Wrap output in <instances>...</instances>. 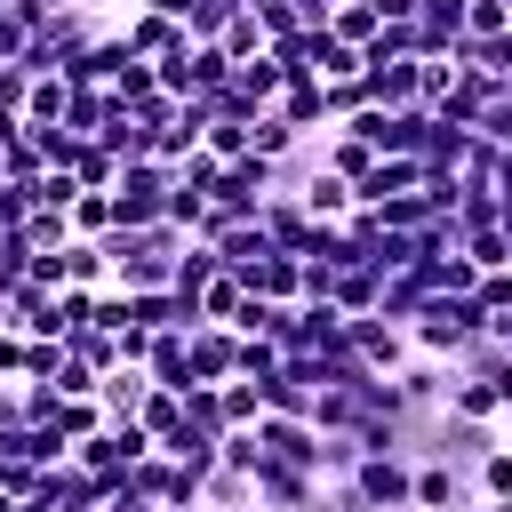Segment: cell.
I'll use <instances>...</instances> for the list:
<instances>
[{
	"mask_svg": "<svg viewBox=\"0 0 512 512\" xmlns=\"http://www.w3.org/2000/svg\"><path fill=\"white\" fill-rule=\"evenodd\" d=\"M216 256H224L232 272H248L256 256H272V232H264V216H240V224H224V232H216Z\"/></svg>",
	"mask_w": 512,
	"mask_h": 512,
	"instance_id": "15",
	"label": "cell"
},
{
	"mask_svg": "<svg viewBox=\"0 0 512 512\" xmlns=\"http://www.w3.org/2000/svg\"><path fill=\"white\" fill-rule=\"evenodd\" d=\"M416 72H424V104H432V112H440V96H448V88L464 80V64H456V56H424Z\"/></svg>",
	"mask_w": 512,
	"mask_h": 512,
	"instance_id": "29",
	"label": "cell"
},
{
	"mask_svg": "<svg viewBox=\"0 0 512 512\" xmlns=\"http://www.w3.org/2000/svg\"><path fill=\"white\" fill-rule=\"evenodd\" d=\"M80 192H88V184H80V176H72V168H48V176H40V184H32V208H72V200H80Z\"/></svg>",
	"mask_w": 512,
	"mask_h": 512,
	"instance_id": "27",
	"label": "cell"
},
{
	"mask_svg": "<svg viewBox=\"0 0 512 512\" xmlns=\"http://www.w3.org/2000/svg\"><path fill=\"white\" fill-rule=\"evenodd\" d=\"M144 368H152V384H168V392H192V328H168V336H152Z\"/></svg>",
	"mask_w": 512,
	"mask_h": 512,
	"instance_id": "11",
	"label": "cell"
},
{
	"mask_svg": "<svg viewBox=\"0 0 512 512\" xmlns=\"http://www.w3.org/2000/svg\"><path fill=\"white\" fill-rule=\"evenodd\" d=\"M496 32H512L504 0H464V40H496Z\"/></svg>",
	"mask_w": 512,
	"mask_h": 512,
	"instance_id": "28",
	"label": "cell"
},
{
	"mask_svg": "<svg viewBox=\"0 0 512 512\" xmlns=\"http://www.w3.org/2000/svg\"><path fill=\"white\" fill-rule=\"evenodd\" d=\"M120 32H128V48H136V56H152V64H160V56H176V48H192L184 16H160V8H128V24H120Z\"/></svg>",
	"mask_w": 512,
	"mask_h": 512,
	"instance_id": "7",
	"label": "cell"
},
{
	"mask_svg": "<svg viewBox=\"0 0 512 512\" xmlns=\"http://www.w3.org/2000/svg\"><path fill=\"white\" fill-rule=\"evenodd\" d=\"M16 232H24V240H32V256H40V248H64V240H72V216H64V208H32Z\"/></svg>",
	"mask_w": 512,
	"mask_h": 512,
	"instance_id": "25",
	"label": "cell"
},
{
	"mask_svg": "<svg viewBox=\"0 0 512 512\" xmlns=\"http://www.w3.org/2000/svg\"><path fill=\"white\" fill-rule=\"evenodd\" d=\"M240 376V336L224 320H192V384H224Z\"/></svg>",
	"mask_w": 512,
	"mask_h": 512,
	"instance_id": "6",
	"label": "cell"
},
{
	"mask_svg": "<svg viewBox=\"0 0 512 512\" xmlns=\"http://www.w3.org/2000/svg\"><path fill=\"white\" fill-rule=\"evenodd\" d=\"M216 160H248V120H208V136H200Z\"/></svg>",
	"mask_w": 512,
	"mask_h": 512,
	"instance_id": "30",
	"label": "cell"
},
{
	"mask_svg": "<svg viewBox=\"0 0 512 512\" xmlns=\"http://www.w3.org/2000/svg\"><path fill=\"white\" fill-rule=\"evenodd\" d=\"M320 160H328L336 176H352V184H360V176L376 168V144H360L352 128H328V136H320Z\"/></svg>",
	"mask_w": 512,
	"mask_h": 512,
	"instance_id": "19",
	"label": "cell"
},
{
	"mask_svg": "<svg viewBox=\"0 0 512 512\" xmlns=\"http://www.w3.org/2000/svg\"><path fill=\"white\" fill-rule=\"evenodd\" d=\"M480 328H488V312H480V296H424V312L408 320V344L456 368V352H464V344H472Z\"/></svg>",
	"mask_w": 512,
	"mask_h": 512,
	"instance_id": "1",
	"label": "cell"
},
{
	"mask_svg": "<svg viewBox=\"0 0 512 512\" xmlns=\"http://www.w3.org/2000/svg\"><path fill=\"white\" fill-rule=\"evenodd\" d=\"M240 8H248V0H240Z\"/></svg>",
	"mask_w": 512,
	"mask_h": 512,
	"instance_id": "45",
	"label": "cell"
},
{
	"mask_svg": "<svg viewBox=\"0 0 512 512\" xmlns=\"http://www.w3.org/2000/svg\"><path fill=\"white\" fill-rule=\"evenodd\" d=\"M64 216H72V240H104V232L120 224V208H112V192H80V200H72Z\"/></svg>",
	"mask_w": 512,
	"mask_h": 512,
	"instance_id": "21",
	"label": "cell"
},
{
	"mask_svg": "<svg viewBox=\"0 0 512 512\" xmlns=\"http://www.w3.org/2000/svg\"><path fill=\"white\" fill-rule=\"evenodd\" d=\"M360 104H368V88H360V80H328V128H344Z\"/></svg>",
	"mask_w": 512,
	"mask_h": 512,
	"instance_id": "34",
	"label": "cell"
},
{
	"mask_svg": "<svg viewBox=\"0 0 512 512\" xmlns=\"http://www.w3.org/2000/svg\"><path fill=\"white\" fill-rule=\"evenodd\" d=\"M304 208H312V216H320V224H344V216H352V208H360V192H352V176H336V168H328V160H320V168H312V176H304Z\"/></svg>",
	"mask_w": 512,
	"mask_h": 512,
	"instance_id": "10",
	"label": "cell"
},
{
	"mask_svg": "<svg viewBox=\"0 0 512 512\" xmlns=\"http://www.w3.org/2000/svg\"><path fill=\"white\" fill-rule=\"evenodd\" d=\"M248 8H264V0H248Z\"/></svg>",
	"mask_w": 512,
	"mask_h": 512,
	"instance_id": "43",
	"label": "cell"
},
{
	"mask_svg": "<svg viewBox=\"0 0 512 512\" xmlns=\"http://www.w3.org/2000/svg\"><path fill=\"white\" fill-rule=\"evenodd\" d=\"M240 304H248V280H240V272L224 264V272H216V280L200 288V320H224V328H232V312H240Z\"/></svg>",
	"mask_w": 512,
	"mask_h": 512,
	"instance_id": "22",
	"label": "cell"
},
{
	"mask_svg": "<svg viewBox=\"0 0 512 512\" xmlns=\"http://www.w3.org/2000/svg\"><path fill=\"white\" fill-rule=\"evenodd\" d=\"M168 512H208V504H200V496H192V504H168Z\"/></svg>",
	"mask_w": 512,
	"mask_h": 512,
	"instance_id": "41",
	"label": "cell"
},
{
	"mask_svg": "<svg viewBox=\"0 0 512 512\" xmlns=\"http://www.w3.org/2000/svg\"><path fill=\"white\" fill-rule=\"evenodd\" d=\"M504 16H512V0H504Z\"/></svg>",
	"mask_w": 512,
	"mask_h": 512,
	"instance_id": "44",
	"label": "cell"
},
{
	"mask_svg": "<svg viewBox=\"0 0 512 512\" xmlns=\"http://www.w3.org/2000/svg\"><path fill=\"white\" fill-rule=\"evenodd\" d=\"M168 184H176L168 160H120V184H112L120 224H160L168 216Z\"/></svg>",
	"mask_w": 512,
	"mask_h": 512,
	"instance_id": "4",
	"label": "cell"
},
{
	"mask_svg": "<svg viewBox=\"0 0 512 512\" xmlns=\"http://www.w3.org/2000/svg\"><path fill=\"white\" fill-rule=\"evenodd\" d=\"M296 144H304L296 120H280V112H256V120H248V152H256V160H288Z\"/></svg>",
	"mask_w": 512,
	"mask_h": 512,
	"instance_id": "18",
	"label": "cell"
},
{
	"mask_svg": "<svg viewBox=\"0 0 512 512\" xmlns=\"http://www.w3.org/2000/svg\"><path fill=\"white\" fill-rule=\"evenodd\" d=\"M64 288H112L104 240H64Z\"/></svg>",
	"mask_w": 512,
	"mask_h": 512,
	"instance_id": "16",
	"label": "cell"
},
{
	"mask_svg": "<svg viewBox=\"0 0 512 512\" xmlns=\"http://www.w3.org/2000/svg\"><path fill=\"white\" fill-rule=\"evenodd\" d=\"M136 8H160V16H192L200 0H136Z\"/></svg>",
	"mask_w": 512,
	"mask_h": 512,
	"instance_id": "39",
	"label": "cell"
},
{
	"mask_svg": "<svg viewBox=\"0 0 512 512\" xmlns=\"http://www.w3.org/2000/svg\"><path fill=\"white\" fill-rule=\"evenodd\" d=\"M144 392H152V368H144V360H120L112 376H96L104 416H136V408H144Z\"/></svg>",
	"mask_w": 512,
	"mask_h": 512,
	"instance_id": "12",
	"label": "cell"
},
{
	"mask_svg": "<svg viewBox=\"0 0 512 512\" xmlns=\"http://www.w3.org/2000/svg\"><path fill=\"white\" fill-rule=\"evenodd\" d=\"M200 504H208V512H256V472L216 464V472L200 480Z\"/></svg>",
	"mask_w": 512,
	"mask_h": 512,
	"instance_id": "14",
	"label": "cell"
},
{
	"mask_svg": "<svg viewBox=\"0 0 512 512\" xmlns=\"http://www.w3.org/2000/svg\"><path fill=\"white\" fill-rule=\"evenodd\" d=\"M0 240H8V224H0Z\"/></svg>",
	"mask_w": 512,
	"mask_h": 512,
	"instance_id": "42",
	"label": "cell"
},
{
	"mask_svg": "<svg viewBox=\"0 0 512 512\" xmlns=\"http://www.w3.org/2000/svg\"><path fill=\"white\" fill-rule=\"evenodd\" d=\"M488 384H496V392H504V416H512V352H504V360H496V368H488Z\"/></svg>",
	"mask_w": 512,
	"mask_h": 512,
	"instance_id": "37",
	"label": "cell"
},
{
	"mask_svg": "<svg viewBox=\"0 0 512 512\" xmlns=\"http://www.w3.org/2000/svg\"><path fill=\"white\" fill-rule=\"evenodd\" d=\"M448 416H472V424H496V416H504V392H496L488 376H464V368H456V376H448Z\"/></svg>",
	"mask_w": 512,
	"mask_h": 512,
	"instance_id": "13",
	"label": "cell"
},
{
	"mask_svg": "<svg viewBox=\"0 0 512 512\" xmlns=\"http://www.w3.org/2000/svg\"><path fill=\"white\" fill-rule=\"evenodd\" d=\"M472 488H480V496H512V440H496V448L480 456V472H472Z\"/></svg>",
	"mask_w": 512,
	"mask_h": 512,
	"instance_id": "26",
	"label": "cell"
},
{
	"mask_svg": "<svg viewBox=\"0 0 512 512\" xmlns=\"http://www.w3.org/2000/svg\"><path fill=\"white\" fill-rule=\"evenodd\" d=\"M48 384H56V392H64V400H88V392H96V368H88V360H80V352H64V368H56V376H48Z\"/></svg>",
	"mask_w": 512,
	"mask_h": 512,
	"instance_id": "32",
	"label": "cell"
},
{
	"mask_svg": "<svg viewBox=\"0 0 512 512\" xmlns=\"http://www.w3.org/2000/svg\"><path fill=\"white\" fill-rule=\"evenodd\" d=\"M360 512H416V456H360L344 472Z\"/></svg>",
	"mask_w": 512,
	"mask_h": 512,
	"instance_id": "3",
	"label": "cell"
},
{
	"mask_svg": "<svg viewBox=\"0 0 512 512\" xmlns=\"http://www.w3.org/2000/svg\"><path fill=\"white\" fill-rule=\"evenodd\" d=\"M8 328H16V312H8V296H0V336H8Z\"/></svg>",
	"mask_w": 512,
	"mask_h": 512,
	"instance_id": "40",
	"label": "cell"
},
{
	"mask_svg": "<svg viewBox=\"0 0 512 512\" xmlns=\"http://www.w3.org/2000/svg\"><path fill=\"white\" fill-rule=\"evenodd\" d=\"M104 512H168V504H144V496H128V488H120V496H112Z\"/></svg>",
	"mask_w": 512,
	"mask_h": 512,
	"instance_id": "38",
	"label": "cell"
},
{
	"mask_svg": "<svg viewBox=\"0 0 512 512\" xmlns=\"http://www.w3.org/2000/svg\"><path fill=\"white\" fill-rule=\"evenodd\" d=\"M88 48H96V8H48V16L32 24V48H24L16 64H32V72H72Z\"/></svg>",
	"mask_w": 512,
	"mask_h": 512,
	"instance_id": "2",
	"label": "cell"
},
{
	"mask_svg": "<svg viewBox=\"0 0 512 512\" xmlns=\"http://www.w3.org/2000/svg\"><path fill=\"white\" fill-rule=\"evenodd\" d=\"M24 96H32V64H0V112L24 120Z\"/></svg>",
	"mask_w": 512,
	"mask_h": 512,
	"instance_id": "35",
	"label": "cell"
},
{
	"mask_svg": "<svg viewBox=\"0 0 512 512\" xmlns=\"http://www.w3.org/2000/svg\"><path fill=\"white\" fill-rule=\"evenodd\" d=\"M280 120H296L304 136H328V80L320 72H288V88H280V104H272Z\"/></svg>",
	"mask_w": 512,
	"mask_h": 512,
	"instance_id": "8",
	"label": "cell"
},
{
	"mask_svg": "<svg viewBox=\"0 0 512 512\" xmlns=\"http://www.w3.org/2000/svg\"><path fill=\"white\" fill-rule=\"evenodd\" d=\"M328 32H344L352 48H368V40L384 32V16H376V0H336V16H328Z\"/></svg>",
	"mask_w": 512,
	"mask_h": 512,
	"instance_id": "23",
	"label": "cell"
},
{
	"mask_svg": "<svg viewBox=\"0 0 512 512\" xmlns=\"http://www.w3.org/2000/svg\"><path fill=\"white\" fill-rule=\"evenodd\" d=\"M64 96H72V80H64V72H32V96H24V120H32V128H48V120H64Z\"/></svg>",
	"mask_w": 512,
	"mask_h": 512,
	"instance_id": "20",
	"label": "cell"
},
{
	"mask_svg": "<svg viewBox=\"0 0 512 512\" xmlns=\"http://www.w3.org/2000/svg\"><path fill=\"white\" fill-rule=\"evenodd\" d=\"M24 216H32V184H8V176H0V224L16 232Z\"/></svg>",
	"mask_w": 512,
	"mask_h": 512,
	"instance_id": "36",
	"label": "cell"
},
{
	"mask_svg": "<svg viewBox=\"0 0 512 512\" xmlns=\"http://www.w3.org/2000/svg\"><path fill=\"white\" fill-rule=\"evenodd\" d=\"M216 48H224L232 64H248V56H264V48H272V32H264V16H256V8H232V24L216 32Z\"/></svg>",
	"mask_w": 512,
	"mask_h": 512,
	"instance_id": "17",
	"label": "cell"
},
{
	"mask_svg": "<svg viewBox=\"0 0 512 512\" xmlns=\"http://www.w3.org/2000/svg\"><path fill=\"white\" fill-rule=\"evenodd\" d=\"M136 424H144L152 440H168V432L184 424V392H168V384H152V392H144V408H136Z\"/></svg>",
	"mask_w": 512,
	"mask_h": 512,
	"instance_id": "24",
	"label": "cell"
},
{
	"mask_svg": "<svg viewBox=\"0 0 512 512\" xmlns=\"http://www.w3.org/2000/svg\"><path fill=\"white\" fill-rule=\"evenodd\" d=\"M472 296H480V312H512V264H488L472 280Z\"/></svg>",
	"mask_w": 512,
	"mask_h": 512,
	"instance_id": "31",
	"label": "cell"
},
{
	"mask_svg": "<svg viewBox=\"0 0 512 512\" xmlns=\"http://www.w3.org/2000/svg\"><path fill=\"white\" fill-rule=\"evenodd\" d=\"M240 280H248V296H272V304H304V256H288V248L256 256Z\"/></svg>",
	"mask_w": 512,
	"mask_h": 512,
	"instance_id": "9",
	"label": "cell"
},
{
	"mask_svg": "<svg viewBox=\"0 0 512 512\" xmlns=\"http://www.w3.org/2000/svg\"><path fill=\"white\" fill-rule=\"evenodd\" d=\"M472 136H488L496 152H512V88H504V96H496V104L480 112V128H472Z\"/></svg>",
	"mask_w": 512,
	"mask_h": 512,
	"instance_id": "33",
	"label": "cell"
},
{
	"mask_svg": "<svg viewBox=\"0 0 512 512\" xmlns=\"http://www.w3.org/2000/svg\"><path fill=\"white\" fill-rule=\"evenodd\" d=\"M320 504V472H296L280 456L256 464V512H312Z\"/></svg>",
	"mask_w": 512,
	"mask_h": 512,
	"instance_id": "5",
	"label": "cell"
}]
</instances>
